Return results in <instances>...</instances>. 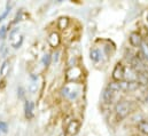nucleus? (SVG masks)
I'll list each match as a JSON object with an SVG mask.
<instances>
[{
  "label": "nucleus",
  "mask_w": 148,
  "mask_h": 136,
  "mask_svg": "<svg viewBox=\"0 0 148 136\" xmlns=\"http://www.w3.org/2000/svg\"><path fill=\"white\" fill-rule=\"evenodd\" d=\"M79 127H80V122L78 120H73L67 127V133L69 135H76L79 131Z\"/></svg>",
  "instance_id": "obj_5"
},
{
  "label": "nucleus",
  "mask_w": 148,
  "mask_h": 136,
  "mask_svg": "<svg viewBox=\"0 0 148 136\" xmlns=\"http://www.w3.org/2000/svg\"><path fill=\"white\" fill-rule=\"evenodd\" d=\"M138 128H139V131H140L143 134L148 135V121L141 120V121L138 124Z\"/></svg>",
  "instance_id": "obj_11"
},
{
  "label": "nucleus",
  "mask_w": 148,
  "mask_h": 136,
  "mask_svg": "<svg viewBox=\"0 0 148 136\" xmlns=\"http://www.w3.org/2000/svg\"><path fill=\"white\" fill-rule=\"evenodd\" d=\"M80 75L82 71L77 67H71L67 71V80H77L78 78H80Z\"/></svg>",
  "instance_id": "obj_4"
},
{
  "label": "nucleus",
  "mask_w": 148,
  "mask_h": 136,
  "mask_svg": "<svg viewBox=\"0 0 148 136\" xmlns=\"http://www.w3.org/2000/svg\"><path fill=\"white\" fill-rule=\"evenodd\" d=\"M34 103L30 101H27L24 105V112H25V117L27 119H32L34 118Z\"/></svg>",
  "instance_id": "obj_7"
},
{
  "label": "nucleus",
  "mask_w": 148,
  "mask_h": 136,
  "mask_svg": "<svg viewBox=\"0 0 148 136\" xmlns=\"http://www.w3.org/2000/svg\"><path fill=\"white\" fill-rule=\"evenodd\" d=\"M130 44L133 46V47H140L143 45V38L139 33H133L130 34Z\"/></svg>",
  "instance_id": "obj_6"
},
{
  "label": "nucleus",
  "mask_w": 148,
  "mask_h": 136,
  "mask_svg": "<svg viewBox=\"0 0 148 136\" xmlns=\"http://www.w3.org/2000/svg\"><path fill=\"white\" fill-rule=\"evenodd\" d=\"M60 35L58 32H52L48 37V44L52 46V47H58L60 45Z\"/></svg>",
  "instance_id": "obj_8"
},
{
  "label": "nucleus",
  "mask_w": 148,
  "mask_h": 136,
  "mask_svg": "<svg viewBox=\"0 0 148 136\" xmlns=\"http://www.w3.org/2000/svg\"><path fill=\"white\" fill-rule=\"evenodd\" d=\"M7 131H8V125H7V122H5V121H0V132H2V133H7Z\"/></svg>",
  "instance_id": "obj_18"
},
{
  "label": "nucleus",
  "mask_w": 148,
  "mask_h": 136,
  "mask_svg": "<svg viewBox=\"0 0 148 136\" xmlns=\"http://www.w3.org/2000/svg\"><path fill=\"white\" fill-rule=\"evenodd\" d=\"M146 18H147V21H148V13H147V16H146Z\"/></svg>",
  "instance_id": "obj_23"
},
{
  "label": "nucleus",
  "mask_w": 148,
  "mask_h": 136,
  "mask_svg": "<svg viewBox=\"0 0 148 136\" xmlns=\"http://www.w3.org/2000/svg\"><path fill=\"white\" fill-rule=\"evenodd\" d=\"M8 71H9V61H5L3 63H2V65L0 67V74L1 75H6L7 73H8Z\"/></svg>",
  "instance_id": "obj_13"
},
{
  "label": "nucleus",
  "mask_w": 148,
  "mask_h": 136,
  "mask_svg": "<svg viewBox=\"0 0 148 136\" xmlns=\"http://www.w3.org/2000/svg\"><path fill=\"white\" fill-rule=\"evenodd\" d=\"M7 33V28L6 27H1L0 28V39H5Z\"/></svg>",
  "instance_id": "obj_20"
},
{
  "label": "nucleus",
  "mask_w": 148,
  "mask_h": 136,
  "mask_svg": "<svg viewBox=\"0 0 148 136\" xmlns=\"http://www.w3.org/2000/svg\"><path fill=\"white\" fill-rule=\"evenodd\" d=\"M108 89H110L111 92H114V93H116V92H119L121 90V87H119V84H118V81L117 82H110L109 85H108V87H107Z\"/></svg>",
  "instance_id": "obj_14"
},
{
  "label": "nucleus",
  "mask_w": 148,
  "mask_h": 136,
  "mask_svg": "<svg viewBox=\"0 0 148 136\" xmlns=\"http://www.w3.org/2000/svg\"><path fill=\"white\" fill-rule=\"evenodd\" d=\"M53 61H54V62H58V61H59V52H55L54 57H53Z\"/></svg>",
  "instance_id": "obj_22"
},
{
  "label": "nucleus",
  "mask_w": 148,
  "mask_h": 136,
  "mask_svg": "<svg viewBox=\"0 0 148 136\" xmlns=\"http://www.w3.org/2000/svg\"><path fill=\"white\" fill-rule=\"evenodd\" d=\"M114 92H111L110 89H108V88H106L105 90H103V93H102V100H103V102L105 103H111L112 102V100H114Z\"/></svg>",
  "instance_id": "obj_9"
},
{
  "label": "nucleus",
  "mask_w": 148,
  "mask_h": 136,
  "mask_svg": "<svg viewBox=\"0 0 148 136\" xmlns=\"http://www.w3.org/2000/svg\"><path fill=\"white\" fill-rule=\"evenodd\" d=\"M61 93H62L63 96L68 97L69 100H76L77 96H78V94H79V90L77 88H75L74 85H66L62 88Z\"/></svg>",
  "instance_id": "obj_2"
},
{
  "label": "nucleus",
  "mask_w": 148,
  "mask_h": 136,
  "mask_svg": "<svg viewBox=\"0 0 148 136\" xmlns=\"http://www.w3.org/2000/svg\"><path fill=\"white\" fill-rule=\"evenodd\" d=\"M60 136H66V135H64V134H61V135H60Z\"/></svg>",
  "instance_id": "obj_24"
},
{
  "label": "nucleus",
  "mask_w": 148,
  "mask_h": 136,
  "mask_svg": "<svg viewBox=\"0 0 148 136\" xmlns=\"http://www.w3.org/2000/svg\"><path fill=\"white\" fill-rule=\"evenodd\" d=\"M131 111V105L127 101H122V102H118L115 105V112L117 114L118 118L123 119L125 118Z\"/></svg>",
  "instance_id": "obj_1"
},
{
  "label": "nucleus",
  "mask_w": 148,
  "mask_h": 136,
  "mask_svg": "<svg viewBox=\"0 0 148 136\" xmlns=\"http://www.w3.org/2000/svg\"><path fill=\"white\" fill-rule=\"evenodd\" d=\"M141 49H143V54H144L145 58L148 61V46L146 44H143V45H141Z\"/></svg>",
  "instance_id": "obj_19"
},
{
  "label": "nucleus",
  "mask_w": 148,
  "mask_h": 136,
  "mask_svg": "<svg viewBox=\"0 0 148 136\" xmlns=\"http://www.w3.org/2000/svg\"><path fill=\"white\" fill-rule=\"evenodd\" d=\"M125 77V69L121 63H117L112 71V78L117 81H122Z\"/></svg>",
  "instance_id": "obj_3"
},
{
  "label": "nucleus",
  "mask_w": 148,
  "mask_h": 136,
  "mask_svg": "<svg viewBox=\"0 0 148 136\" xmlns=\"http://www.w3.org/2000/svg\"><path fill=\"white\" fill-rule=\"evenodd\" d=\"M17 93H18V97H20V99H22V97L24 96V89H23L22 87H20V88L17 89Z\"/></svg>",
  "instance_id": "obj_21"
},
{
  "label": "nucleus",
  "mask_w": 148,
  "mask_h": 136,
  "mask_svg": "<svg viewBox=\"0 0 148 136\" xmlns=\"http://www.w3.org/2000/svg\"><path fill=\"white\" fill-rule=\"evenodd\" d=\"M9 10H10V6H9V3L7 5V8H6V10L0 15V22L1 21H3L6 17H7V15H8V13H9Z\"/></svg>",
  "instance_id": "obj_17"
},
{
  "label": "nucleus",
  "mask_w": 148,
  "mask_h": 136,
  "mask_svg": "<svg viewBox=\"0 0 148 136\" xmlns=\"http://www.w3.org/2000/svg\"><path fill=\"white\" fill-rule=\"evenodd\" d=\"M42 64H44V67H48L49 64H51V61H52V56L49 55V54H45L44 56H42Z\"/></svg>",
  "instance_id": "obj_15"
},
{
  "label": "nucleus",
  "mask_w": 148,
  "mask_h": 136,
  "mask_svg": "<svg viewBox=\"0 0 148 136\" xmlns=\"http://www.w3.org/2000/svg\"><path fill=\"white\" fill-rule=\"evenodd\" d=\"M68 24H69V18L68 17H61V18H59L58 28L60 30H64V29L68 28Z\"/></svg>",
  "instance_id": "obj_10"
},
{
  "label": "nucleus",
  "mask_w": 148,
  "mask_h": 136,
  "mask_svg": "<svg viewBox=\"0 0 148 136\" xmlns=\"http://www.w3.org/2000/svg\"><path fill=\"white\" fill-rule=\"evenodd\" d=\"M90 57L92 60V62H99L100 60V52L98 49H91L90 50Z\"/></svg>",
  "instance_id": "obj_12"
},
{
  "label": "nucleus",
  "mask_w": 148,
  "mask_h": 136,
  "mask_svg": "<svg viewBox=\"0 0 148 136\" xmlns=\"http://www.w3.org/2000/svg\"><path fill=\"white\" fill-rule=\"evenodd\" d=\"M25 17H27V14H25L24 12H22V10H21V12H20V13H18L17 15H16V17H15V21H14V23H17L18 21H23V20L25 18Z\"/></svg>",
  "instance_id": "obj_16"
}]
</instances>
